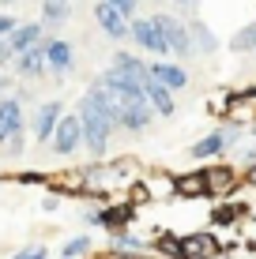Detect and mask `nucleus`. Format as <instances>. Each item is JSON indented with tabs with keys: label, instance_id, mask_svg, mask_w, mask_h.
Segmentation results:
<instances>
[{
	"label": "nucleus",
	"instance_id": "f257e3e1",
	"mask_svg": "<svg viewBox=\"0 0 256 259\" xmlns=\"http://www.w3.org/2000/svg\"><path fill=\"white\" fill-rule=\"evenodd\" d=\"M76 113H79V124H83V150L94 158V162H102V158L109 154L113 136L121 132V109H117V102L94 83V87H87V91H83Z\"/></svg>",
	"mask_w": 256,
	"mask_h": 259
},
{
	"label": "nucleus",
	"instance_id": "f03ea898",
	"mask_svg": "<svg viewBox=\"0 0 256 259\" xmlns=\"http://www.w3.org/2000/svg\"><path fill=\"white\" fill-rule=\"evenodd\" d=\"M245 132H249V124H245V120H230V117H226L218 128H211L204 139L192 143L189 158H192V162H218V158L234 154V147L245 139Z\"/></svg>",
	"mask_w": 256,
	"mask_h": 259
},
{
	"label": "nucleus",
	"instance_id": "7ed1b4c3",
	"mask_svg": "<svg viewBox=\"0 0 256 259\" xmlns=\"http://www.w3.org/2000/svg\"><path fill=\"white\" fill-rule=\"evenodd\" d=\"M151 19H155V26H158V30H162V38H166V46H170V57H173V60L196 57V49H192V34H189V23H185L181 15L155 12Z\"/></svg>",
	"mask_w": 256,
	"mask_h": 259
},
{
	"label": "nucleus",
	"instance_id": "20e7f679",
	"mask_svg": "<svg viewBox=\"0 0 256 259\" xmlns=\"http://www.w3.org/2000/svg\"><path fill=\"white\" fill-rule=\"evenodd\" d=\"M83 222L91 229H102V233H113V229H125L136 222V207L132 203H102V207H87Z\"/></svg>",
	"mask_w": 256,
	"mask_h": 259
},
{
	"label": "nucleus",
	"instance_id": "39448f33",
	"mask_svg": "<svg viewBox=\"0 0 256 259\" xmlns=\"http://www.w3.org/2000/svg\"><path fill=\"white\" fill-rule=\"evenodd\" d=\"M128 41L139 53H151V57H170V46H166L162 30L155 26L151 15H132L128 19Z\"/></svg>",
	"mask_w": 256,
	"mask_h": 259
},
{
	"label": "nucleus",
	"instance_id": "423d86ee",
	"mask_svg": "<svg viewBox=\"0 0 256 259\" xmlns=\"http://www.w3.org/2000/svg\"><path fill=\"white\" fill-rule=\"evenodd\" d=\"M204 181H207V195H211V199H215V195H218V199H230V195L245 184V177H241L237 165H230V162L218 158V162H211L204 169Z\"/></svg>",
	"mask_w": 256,
	"mask_h": 259
},
{
	"label": "nucleus",
	"instance_id": "0eeeda50",
	"mask_svg": "<svg viewBox=\"0 0 256 259\" xmlns=\"http://www.w3.org/2000/svg\"><path fill=\"white\" fill-rule=\"evenodd\" d=\"M49 150L57 158H72L76 150H83V124H79V113H64L49 139Z\"/></svg>",
	"mask_w": 256,
	"mask_h": 259
},
{
	"label": "nucleus",
	"instance_id": "6e6552de",
	"mask_svg": "<svg viewBox=\"0 0 256 259\" xmlns=\"http://www.w3.org/2000/svg\"><path fill=\"white\" fill-rule=\"evenodd\" d=\"M60 117H64V105H60L57 98H53V102H42L38 109L26 117L30 139L38 143V147H42V143H49V139H53V132H57V124H60Z\"/></svg>",
	"mask_w": 256,
	"mask_h": 259
},
{
	"label": "nucleus",
	"instance_id": "1a4fd4ad",
	"mask_svg": "<svg viewBox=\"0 0 256 259\" xmlns=\"http://www.w3.org/2000/svg\"><path fill=\"white\" fill-rule=\"evenodd\" d=\"M46 64H49V75L57 83H64L76 71V46L64 38H46Z\"/></svg>",
	"mask_w": 256,
	"mask_h": 259
},
{
	"label": "nucleus",
	"instance_id": "9d476101",
	"mask_svg": "<svg viewBox=\"0 0 256 259\" xmlns=\"http://www.w3.org/2000/svg\"><path fill=\"white\" fill-rule=\"evenodd\" d=\"M223 252V240L211 229H196V233H181V259H215Z\"/></svg>",
	"mask_w": 256,
	"mask_h": 259
},
{
	"label": "nucleus",
	"instance_id": "9b49d317",
	"mask_svg": "<svg viewBox=\"0 0 256 259\" xmlns=\"http://www.w3.org/2000/svg\"><path fill=\"white\" fill-rule=\"evenodd\" d=\"M12 68H15V75H19V79H42V75H49V64H46V38H42L38 46L15 53Z\"/></svg>",
	"mask_w": 256,
	"mask_h": 259
},
{
	"label": "nucleus",
	"instance_id": "f8f14e48",
	"mask_svg": "<svg viewBox=\"0 0 256 259\" xmlns=\"http://www.w3.org/2000/svg\"><path fill=\"white\" fill-rule=\"evenodd\" d=\"M151 79H158L162 87H170L173 94H181V91H189V71H185L173 57H155L151 60Z\"/></svg>",
	"mask_w": 256,
	"mask_h": 259
},
{
	"label": "nucleus",
	"instance_id": "ddd939ff",
	"mask_svg": "<svg viewBox=\"0 0 256 259\" xmlns=\"http://www.w3.org/2000/svg\"><path fill=\"white\" fill-rule=\"evenodd\" d=\"M109 252L121 255V259H139V255L151 252V240H143L132 226H125V229H113L109 233Z\"/></svg>",
	"mask_w": 256,
	"mask_h": 259
},
{
	"label": "nucleus",
	"instance_id": "4468645a",
	"mask_svg": "<svg viewBox=\"0 0 256 259\" xmlns=\"http://www.w3.org/2000/svg\"><path fill=\"white\" fill-rule=\"evenodd\" d=\"M94 23H98V30H102L109 41H125V38H128V19H125L113 4H105V0L94 4Z\"/></svg>",
	"mask_w": 256,
	"mask_h": 259
},
{
	"label": "nucleus",
	"instance_id": "2eb2a0df",
	"mask_svg": "<svg viewBox=\"0 0 256 259\" xmlns=\"http://www.w3.org/2000/svg\"><path fill=\"white\" fill-rule=\"evenodd\" d=\"M19 128H26V105L12 91V94L0 98V147H4V139L12 136V132H19Z\"/></svg>",
	"mask_w": 256,
	"mask_h": 259
},
{
	"label": "nucleus",
	"instance_id": "dca6fc26",
	"mask_svg": "<svg viewBox=\"0 0 256 259\" xmlns=\"http://www.w3.org/2000/svg\"><path fill=\"white\" fill-rule=\"evenodd\" d=\"M151 124H155V109L147 105V98L128 102L125 109H121V132H128V136H143Z\"/></svg>",
	"mask_w": 256,
	"mask_h": 259
},
{
	"label": "nucleus",
	"instance_id": "f3484780",
	"mask_svg": "<svg viewBox=\"0 0 256 259\" xmlns=\"http://www.w3.org/2000/svg\"><path fill=\"white\" fill-rule=\"evenodd\" d=\"M143 98H147V105L155 109V117H162V120H170L173 113H177V94H173L170 87H162L158 79H147V83H143Z\"/></svg>",
	"mask_w": 256,
	"mask_h": 259
},
{
	"label": "nucleus",
	"instance_id": "a211bd4d",
	"mask_svg": "<svg viewBox=\"0 0 256 259\" xmlns=\"http://www.w3.org/2000/svg\"><path fill=\"white\" fill-rule=\"evenodd\" d=\"M109 68H117V71H125L128 79H136L139 87L151 79V64H147L139 53H128V49H117L113 53V60H109Z\"/></svg>",
	"mask_w": 256,
	"mask_h": 259
},
{
	"label": "nucleus",
	"instance_id": "6ab92c4d",
	"mask_svg": "<svg viewBox=\"0 0 256 259\" xmlns=\"http://www.w3.org/2000/svg\"><path fill=\"white\" fill-rule=\"evenodd\" d=\"M173 199H211L204 169H196V173H189V177H185V173L173 177Z\"/></svg>",
	"mask_w": 256,
	"mask_h": 259
},
{
	"label": "nucleus",
	"instance_id": "aec40b11",
	"mask_svg": "<svg viewBox=\"0 0 256 259\" xmlns=\"http://www.w3.org/2000/svg\"><path fill=\"white\" fill-rule=\"evenodd\" d=\"M189 23V34H192V49L200 53V57H215L218 53V38H215V30L200 19V15H192V19H185Z\"/></svg>",
	"mask_w": 256,
	"mask_h": 259
},
{
	"label": "nucleus",
	"instance_id": "412c9836",
	"mask_svg": "<svg viewBox=\"0 0 256 259\" xmlns=\"http://www.w3.org/2000/svg\"><path fill=\"white\" fill-rule=\"evenodd\" d=\"M42 38H46V23H19L12 30V38H8V46H12V53H23L30 46H38Z\"/></svg>",
	"mask_w": 256,
	"mask_h": 259
},
{
	"label": "nucleus",
	"instance_id": "4be33fe9",
	"mask_svg": "<svg viewBox=\"0 0 256 259\" xmlns=\"http://www.w3.org/2000/svg\"><path fill=\"white\" fill-rule=\"evenodd\" d=\"M42 23L46 26L72 23V4H64V0H42Z\"/></svg>",
	"mask_w": 256,
	"mask_h": 259
},
{
	"label": "nucleus",
	"instance_id": "5701e85b",
	"mask_svg": "<svg viewBox=\"0 0 256 259\" xmlns=\"http://www.w3.org/2000/svg\"><path fill=\"white\" fill-rule=\"evenodd\" d=\"M230 53H237V57H249V53H256V23H245L241 30L230 38Z\"/></svg>",
	"mask_w": 256,
	"mask_h": 259
},
{
	"label": "nucleus",
	"instance_id": "b1692460",
	"mask_svg": "<svg viewBox=\"0 0 256 259\" xmlns=\"http://www.w3.org/2000/svg\"><path fill=\"white\" fill-rule=\"evenodd\" d=\"M94 252V237H87V233H79L72 240H64V248H60V259H87Z\"/></svg>",
	"mask_w": 256,
	"mask_h": 259
},
{
	"label": "nucleus",
	"instance_id": "393cba45",
	"mask_svg": "<svg viewBox=\"0 0 256 259\" xmlns=\"http://www.w3.org/2000/svg\"><path fill=\"white\" fill-rule=\"evenodd\" d=\"M26 147H30V128H19V132H12V136L4 139L8 158H23V154H26Z\"/></svg>",
	"mask_w": 256,
	"mask_h": 259
},
{
	"label": "nucleus",
	"instance_id": "a878e982",
	"mask_svg": "<svg viewBox=\"0 0 256 259\" xmlns=\"http://www.w3.org/2000/svg\"><path fill=\"white\" fill-rule=\"evenodd\" d=\"M147 195L151 199H173V177H147Z\"/></svg>",
	"mask_w": 256,
	"mask_h": 259
},
{
	"label": "nucleus",
	"instance_id": "bb28decb",
	"mask_svg": "<svg viewBox=\"0 0 256 259\" xmlns=\"http://www.w3.org/2000/svg\"><path fill=\"white\" fill-rule=\"evenodd\" d=\"M241 214H245V207H241V203H234V199H230V203H218L211 218H215L218 226H234V222L241 218Z\"/></svg>",
	"mask_w": 256,
	"mask_h": 259
},
{
	"label": "nucleus",
	"instance_id": "cd10ccee",
	"mask_svg": "<svg viewBox=\"0 0 256 259\" xmlns=\"http://www.w3.org/2000/svg\"><path fill=\"white\" fill-rule=\"evenodd\" d=\"M234 158L241 162V169H245V165H252V162H256V143H245V139H241V143L234 147Z\"/></svg>",
	"mask_w": 256,
	"mask_h": 259
},
{
	"label": "nucleus",
	"instance_id": "c85d7f7f",
	"mask_svg": "<svg viewBox=\"0 0 256 259\" xmlns=\"http://www.w3.org/2000/svg\"><path fill=\"white\" fill-rule=\"evenodd\" d=\"M12 259H49V248L46 244H23Z\"/></svg>",
	"mask_w": 256,
	"mask_h": 259
},
{
	"label": "nucleus",
	"instance_id": "c756f323",
	"mask_svg": "<svg viewBox=\"0 0 256 259\" xmlns=\"http://www.w3.org/2000/svg\"><path fill=\"white\" fill-rule=\"evenodd\" d=\"M105 4H113L121 15H125V19H132V15L139 12V0H105Z\"/></svg>",
	"mask_w": 256,
	"mask_h": 259
},
{
	"label": "nucleus",
	"instance_id": "7c9ffc66",
	"mask_svg": "<svg viewBox=\"0 0 256 259\" xmlns=\"http://www.w3.org/2000/svg\"><path fill=\"white\" fill-rule=\"evenodd\" d=\"M15 26H19V19H15L12 12H0V38H12Z\"/></svg>",
	"mask_w": 256,
	"mask_h": 259
},
{
	"label": "nucleus",
	"instance_id": "2f4dec72",
	"mask_svg": "<svg viewBox=\"0 0 256 259\" xmlns=\"http://www.w3.org/2000/svg\"><path fill=\"white\" fill-rule=\"evenodd\" d=\"M15 60V53H12V46H8V38H0V68H8Z\"/></svg>",
	"mask_w": 256,
	"mask_h": 259
},
{
	"label": "nucleus",
	"instance_id": "473e14b6",
	"mask_svg": "<svg viewBox=\"0 0 256 259\" xmlns=\"http://www.w3.org/2000/svg\"><path fill=\"white\" fill-rule=\"evenodd\" d=\"M12 91H15V79L8 75V68H4V71H0V98H4V94H12Z\"/></svg>",
	"mask_w": 256,
	"mask_h": 259
},
{
	"label": "nucleus",
	"instance_id": "72a5a7b5",
	"mask_svg": "<svg viewBox=\"0 0 256 259\" xmlns=\"http://www.w3.org/2000/svg\"><path fill=\"white\" fill-rule=\"evenodd\" d=\"M241 177H245V184H249V188H256V162H252V165H245V169H241Z\"/></svg>",
	"mask_w": 256,
	"mask_h": 259
},
{
	"label": "nucleus",
	"instance_id": "f704fd0d",
	"mask_svg": "<svg viewBox=\"0 0 256 259\" xmlns=\"http://www.w3.org/2000/svg\"><path fill=\"white\" fill-rule=\"evenodd\" d=\"M57 207H60V199H57V195H46V199H42V210H46V214H53Z\"/></svg>",
	"mask_w": 256,
	"mask_h": 259
},
{
	"label": "nucleus",
	"instance_id": "c9c22d12",
	"mask_svg": "<svg viewBox=\"0 0 256 259\" xmlns=\"http://www.w3.org/2000/svg\"><path fill=\"white\" fill-rule=\"evenodd\" d=\"M200 0H173V8H181V12H196Z\"/></svg>",
	"mask_w": 256,
	"mask_h": 259
},
{
	"label": "nucleus",
	"instance_id": "e433bc0d",
	"mask_svg": "<svg viewBox=\"0 0 256 259\" xmlns=\"http://www.w3.org/2000/svg\"><path fill=\"white\" fill-rule=\"evenodd\" d=\"M249 136H256V120H252V124H249Z\"/></svg>",
	"mask_w": 256,
	"mask_h": 259
},
{
	"label": "nucleus",
	"instance_id": "4c0bfd02",
	"mask_svg": "<svg viewBox=\"0 0 256 259\" xmlns=\"http://www.w3.org/2000/svg\"><path fill=\"white\" fill-rule=\"evenodd\" d=\"M0 4H4V8H8V4H15V0H0Z\"/></svg>",
	"mask_w": 256,
	"mask_h": 259
},
{
	"label": "nucleus",
	"instance_id": "58836bf2",
	"mask_svg": "<svg viewBox=\"0 0 256 259\" xmlns=\"http://www.w3.org/2000/svg\"><path fill=\"white\" fill-rule=\"evenodd\" d=\"M64 4H76V0H64Z\"/></svg>",
	"mask_w": 256,
	"mask_h": 259
},
{
	"label": "nucleus",
	"instance_id": "ea45409f",
	"mask_svg": "<svg viewBox=\"0 0 256 259\" xmlns=\"http://www.w3.org/2000/svg\"><path fill=\"white\" fill-rule=\"evenodd\" d=\"M0 71H4V68H0Z\"/></svg>",
	"mask_w": 256,
	"mask_h": 259
}]
</instances>
